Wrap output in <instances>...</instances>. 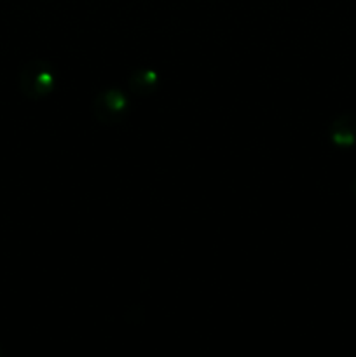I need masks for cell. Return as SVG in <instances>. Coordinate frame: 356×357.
Wrapping results in <instances>:
<instances>
[{
  "label": "cell",
  "instance_id": "6da1fadb",
  "mask_svg": "<svg viewBox=\"0 0 356 357\" xmlns=\"http://www.w3.org/2000/svg\"><path fill=\"white\" fill-rule=\"evenodd\" d=\"M17 86H20L21 94L28 100H44L51 96L56 87L54 68L45 59H31L21 66Z\"/></svg>",
  "mask_w": 356,
  "mask_h": 357
},
{
  "label": "cell",
  "instance_id": "7a4b0ae2",
  "mask_svg": "<svg viewBox=\"0 0 356 357\" xmlns=\"http://www.w3.org/2000/svg\"><path fill=\"white\" fill-rule=\"evenodd\" d=\"M131 103L128 94L122 93L117 87H108L96 94L93 101V115L100 124L115 126L121 124L129 114Z\"/></svg>",
  "mask_w": 356,
  "mask_h": 357
},
{
  "label": "cell",
  "instance_id": "3957f363",
  "mask_svg": "<svg viewBox=\"0 0 356 357\" xmlns=\"http://www.w3.org/2000/svg\"><path fill=\"white\" fill-rule=\"evenodd\" d=\"M330 142L337 149H351L356 145V114L348 112L332 122Z\"/></svg>",
  "mask_w": 356,
  "mask_h": 357
},
{
  "label": "cell",
  "instance_id": "277c9868",
  "mask_svg": "<svg viewBox=\"0 0 356 357\" xmlns=\"http://www.w3.org/2000/svg\"><path fill=\"white\" fill-rule=\"evenodd\" d=\"M157 86H159V75H157L156 70L150 68L135 70L128 79L129 91L133 94H138V96H149L156 91Z\"/></svg>",
  "mask_w": 356,
  "mask_h": 357
},
{
  "label": "cell",
  "instance_id": "5b68a950",
  "mask_svg": "<svg viewBox=\"0 0 356 357\" xmlns=\"http://www.w3.org/2000/svg\"><path fill=\"white\" fill-rule=\"evenodd\" d=\"M351 194H353V197H355V201H356V178H355V180H353V185H351Z\"/></svg>",
  "mask_w": 356,
  "mask_h": 357
},
{
  "label": "cell",
  "instance_id": "8992f818",
  "mask_svg": "<svg viewBox=\"0 0 356 357\" xmlns=\"http://www.w3.org/2000/svg\"><path fill=\"white\" fill-rule=\"evenodd\" d=\"M0 357H3V349H2V344H0Z\"/></svg>",
  "mask_w": 356,
  "mask_h": 357
}]
</instances>
